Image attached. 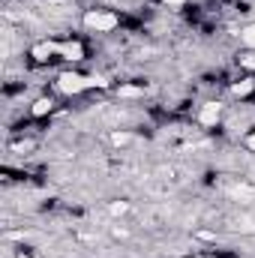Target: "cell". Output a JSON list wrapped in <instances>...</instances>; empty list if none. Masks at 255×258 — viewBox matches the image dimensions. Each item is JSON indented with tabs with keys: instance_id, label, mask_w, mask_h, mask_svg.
I'll return each mask as SVG.
<instances>
[{
	"instance_id": "8fae6325",
	"label": "cell",
	"mask_w": 255,
	"mask_h": 258,
	"mask_svg": "<svg viewBox=\"0 0 255 258\" xmlns=\"http://www.w3.org/2000/svg\"><path fill=\"white\" fill-rule=\"evenodd\" d=\"M243 66H249V69H255V54H246V57H243Z\"/></svg>"
},
{
	"instance_id": "52a82bcc",
	"label": "cell",
	"mask_w": 255,
	"mask_h": 258,
	"mask_svg": "<svg viewBox=\"0 0 255 258\" xmlns=\"http://www.w3.org/2000/svg\"><path fill=\"white\" fill-rule=\"evenodd\" d=\"M255 81H240V84H234V96H246V93H252Z\"/></svg>"
},
{
	"instance_id": "6da1fadb",
	"label": "cell",
	"mask_w": 255,
	"mask_h": 258,
	"mask_svg": "<svg viewBox=\"0 0 255 258\" xmlns=\"http://www.w3.org/2000/svg\"><path fill=\"white\" fill-rule=\"evenodd\" d=\"M108 81H102V78H84V75H75V72H63L60 78H57V87L63 90V93H78V90H84V87H105Z\"/></svg>"
},
{
	"instance_id": "4fadbf2b",
	"label": "cell",
	"mask_w": 255,
	"mask_h": 258,
	"mask_svg": "<svg viewBox=\"0 0 255 258\" xmlns=\"http://www.w3.org/2000/svg\"><path fill=\"white\" fill-rule=\"evenodd\" d=\"M246 144H249V147L255 150V135H249V141H246Z\"/></svg>"
},
{
	"instance_id": "30bf717a",
	"label": "cell",
	"mask_w": 255,
	"mask_h": 258,
	"mask_svg": "<svg viewBox=\"0 0 255 258\" xmlns=\"http://www.w3.org/2000/svg\"><path fill=\"white\" fill-rule=\"evenodd\" d=\"M126 141H129V135H126V132H117V135H114V144H126Z\"/></svg>"
},
{
	"instance_id": "8992f818",
	"label": "cell",
	"mask_w": 255,
	"mask_h": 258,
	"mask_svg": "<svg viewBox=\"0 0 255 258\" xmlns=\"http://www.w3.org/2000/svg\"><path fill=\"white\" fill-rule=\"evenodd\" d=\"M48 111H51V99H39V102L33 105V114H36V117H42V114H48Z\"/></svg>"
},
{
	"instance_id": "277c9868",
	"label": "cell",
	"mask_w": 255,
	"mask_h": 258,
	"mask_svg": "<svg viewBox=\"0 0 255 258\" xmlns=\"http://www.w3.org/2000/svg\"><path fill=\"white\" fill-rule=\"evenodd\" d=\"M54 51H57V45H51V42H39V45L33 48V57H36V60H48Z\"/></svg>"
},
{
	"instance_id": "5b68a950",
	"label": "cell",
	"mask_w": 255,
	"mask_h": 258,
	"mask_svg": "<svg viewBox=\"0 0 255 258\" xmlns=\"http://www.w3.org/2000/svg\"><path fill=\"white\" fill-rule=\"evenodd\" d=\"M57 51H63V54H66V57H69V60H78V57H81V54H84V48H81V45H78V42H66V45H60V48H57Z\"/></svg>"
},
{
	"instance_id": "7c38bea8",
	"label": "cell",
	"mask_w": 255,
	"mask_h": 258,
	"mask_svg": "<svg viewBox=\"0 0 255 258\" xmlns=\"http://www.w3.org/2000/svg\"><path fill=\"white\" fill-rule=\"evenodd\" d=\"M165 3H168V6H180L183 0H165Z\"/></svg>"
},
{
	"instance_id": "7a4b0ae2",
	"label": "cell",
	"mask_w": 255,
	"mask_h": 258,
	"mask_svg": "<svg viewBox=\"0 0 255 258\" xmlns=\"http://www.w3.org/2000/svg\"><path fill=\"white\" fill-rule=\"evenodd\" d=\"M87 27H96V30H114L117 27V18L111 12H87Z\"/></svg>"
},
{
	"instance_id": "3957f363",
	"label": "cell",
	"mask_w": 255,
	"mask_h": 258,
	"mask_svg": "<svg viewBox=\"0 0 255 258\" xmlns=\"http://www.w3.org/2000/svg\"><path fill=\"white\" fill-rule=\"evenodd\" d=\"M216 120H219V105H216V102H207V105L201 108V123H204V126H213Z\"/></svg>"
},
{
	"instance_id": "9c48e42d",
	"label": "cell",
	"mask_w": 255,
	"mask_h": 258,
	"mask_svg": "<svg viewBox=\"0 0 255 258\" xmlns=\"http://www.w3.org/2000/svg\"><path fill=\"white\" fill-rule=\"evenodd\" d=\"M120 96H141V87H120Z\"/></svg>"
},
{
	"instance_id": "ba28073f",
	"label": "cell",
	"mask_w": 255,
	"mask_h": 258,
	"mask_svg": "<svg viewBox=\"0 0 255 258\" xmlns=\"http://www.w3.org/2000/svg\"><path fill=\"white\" fill-rule=\"evenodd\" d=\"M243 42H246L249 48H255V24H249V27L243 30Z\"/></svg>"
}]
</instances>
